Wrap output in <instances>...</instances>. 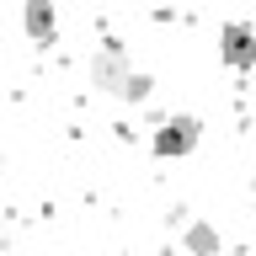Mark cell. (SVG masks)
Masks as SVG:
<instances>
[{"mask_svg": "<svg viewBox=\"0 0 256 256\" xmlns=\"http://www.w3.org/2000/svg\"><path fill=\"white\" fill-rule=\"evenodd\" d=\"M182 246H187V251H198V256H214V251H224V235L219 230H214V224H187V230H182Z\"/></svg>", "mask_w": 256, "mask_h": 256, "instance_id": "5", "label": "cell"}, {"mask_svg": "<svg viewBox=\"0 0 256 256\" xmlns=\"http://www.w3.org/2000/svg\"><path fill=\"white\" fill-rule=\"evenodd\" d=\"M219 59L230 64L235 75L256 70V27L251 22H224L219 27Z\"/></svg>", "mask_w": 256, "mask_h": 256, "instance_id": "3", "label": "cell"}, {"mask_svg": "<svg viewBox=\"0 0 256 256\" xmlns=\"http://www.w3.org/2000/svg\"><path fill=\"white\" fill-rule=\"evenodd\" d=\"M198 144H203V118H192V112H171V118L150 134V150H155L160 160H182V155H192Z\"/></svg>", "mask_w": 256, "mask_h": 256, "instance_id": "2", "label": "cell"}, {"mask_svg": "<svg viewBox=\"0 0 256 256\" xmlns=\"http://www.w3.org/2000/svg\"><path fill=\"white\" fill-rule=\"evenodd\" d=\"M86 75H91V86H96L102 96L128 102V107H139V102L155 96V75L139 70V64H128V54H123L118 43H102V48H96L91 64H86Z\"/></svg>", "mask_w": 256, "mask_h": 256, "instance_id": "1", "label": "cell"}, {"mask_svg": "<svg viewBox=\"0 0 256 256\" xmlns=\"http://www.w3.org/2000/svg\"><path fill=\"white\" fill-rule=\"evenodd\" d=\"M22 32L38 48L59 43V11H54V0H22Z\"/></svg>", "mask_w": 256, "mask_h": 256, "instance_id": "4", "label": "cell"}]
</instances>
